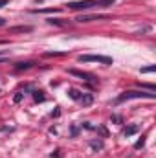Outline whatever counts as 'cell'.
<instances>
[{
  "mask_svg": "<svg viewBox=\"0 0 156 158\" xmlns=\"http://www.w3.org/2000/svg\"><path fill=\"white\" fill-rule=\"evenodd\" d=\"M138 132V125H129L127 129H125V136H132V134H136Z\"/></svg>",
  "mask_w": 156,
  "mask_h": 158,
  "instance_id": "7",
  "label": "cell"
},
{
  "mask_svg": "<svg viewBox=\"0 0 156 158\" xmlns=\"http://www.w3.org/2000/svg\"><path fill=\"white\" fill-rule=\"evenodd\" d=\"M13 99H15V103H18V101H22V92H17Z\"/></svg>",
  "mask_w": 156,
  "mask_h": 158,
  "instance_id": "13",
  "label": "cell"
},
{
  "mask_svg": "<svg viewBox=\"0 0 156 158\" xmlns=\"http://www.w3.org/2000/svg\"><path fill=\"white\" fill-rule=\"evenodd\" d=\"M68 74H72V76H76V77H81L84 79V81H96V76H92V74H88V72H81V70H68Z\"/></svg>",
  "mask_w": 156,
  "mask_h": 158,
  "instance_id": "4",
  "label": "cell"
},
{
  "mask_svg": "<svg viewBox=\"0 0 156 158\" xmlns=\"http://www.w3.org/2000/svg\"><path fill=\"white\" fill-rule=\"evenodd\" d=\"M33 98H35V101H44L46 98H44V92H33Z\"/></svg>",
  "mask_w": 156,
  "mask_h": 158,
  "instance_id": "9",
  "label": "cell"
},
{
  "mask_svg": "<svg viewBox=\"0 0 156 158\" xmlns=\"http://www.w3.org/2000/svg\"><path fill=\"white\" fill-rule=\"evenodd\" d=\"M103 19H107V15H97V17H94V15H83V17H79L77 20L79 22H92V20H103Z\"/></svg>",
  "mask_w": 156,
  "mask_h": 158,
  "instance_id": "5",
  "label": "cell"
},
{
  "mask_svg": "<svg viewBox=\"0 0 156 158\" xmlns=\"http://www.w3.org/2000/svg\"><path fill=\"white\" fill-rule=\"evenodd\" d=\"M0 26H4V19H0Z\"/></svg>",
  "mask_w": 156,
  "mask_h": 158,
  "instance_id": "15",
  "label": "cell"
},
{
  "mask_svg": "<svg viewBox=\"0 0 156 158\" xmlns=\"http://www.w3.org/2000/svg\"><path fill=\"white\" fill-rule=\"evenodd\" d=\"M156 66L154 64H151V66H145V68H142V74H151V72H154Z\"/></svg>",
  "mask_w": 156,
  "mask_h": 158,
  "instance_id": "10",
  "label": "cell"
},
{
  "mask_svg": "<svg viewBox=\"0 0 156 158\" xmlns=\"http://www.w3.org/2000/svg\"><path fill=\"white\" fill-rule=\"evenodd\" d=\"M33 63H20V64H17V70H22V68H30Z\"/></svg>",
  "mask_w": 156,
  "mask_h": 158,
  "instance_id": "11",
  "label": "cell"
},
{
  "mask_svg": "<svg viewBox=\"0 0 156 158\" xmlns=\"http://www.w3.org/2000/svg\"><path fill=\"white\" fill-rule=\"evenodd\" d=\"M143 145H145V140L142 138V140H138V142H136V145H134V147H136V149H142Z\"/></svg>",
  "mask_w": 156,
  "mask_h": 158,
  "instance_id": "12",
  "label": "cell"
},
{
  "mask_svg": "<svg viewBox=\"0 0 156 158\" xmlns=\"http://www.w3.org/2000/svg\"><path fill=\"white\" fill-rule=\"evenodd\" d=\"M156 96L153 92H143V90H129V92H123L116 101L121 103V101H127V99H154Z\"/></svg>",
  "mask_w": 156,
  "mask_h": 158,
  "instance_id": "1",
  "label": "cell"
},
{
  "mask_svg": "<svg viewBox=\"0 0 156 158\" xmlns=\"http://www.w3.org/2000/svg\"><path fill=\"white\" fill-rule=\"evenodd\" d=\"M94 6H99V0H81V2H72L68 4L70 9H90Z\"/></svg>",
  "mask_w": 156,
  "mask_h": 158,
  "instance_id": "3",
  "label": "cell"
},
{
  "mask_svg": "<svg viewBox=\"0 0 156 158\" xmlns=\"http://www.w3.org/2000/svg\"><path fill=\"white\" fill-rule=\"evenodd\" d=\"M6 4H7V0H0V7H4Z\"/></svg>",
  "mask_w": 156,
  "mask_h": 158,
  "instance_id": "14",
  "label": "cell"
},
{
  "mask_svg": "<svg viewBox=\"0 0 156 158\" xmlns=\"http://www.w3.org/2000/svg\"><path fill=\"white\" fill-rule=\"evenodd\" d=\"M68 94H70V98H72V99H81V92H79V90H76V88H72Z\"/></svg>",
  "mask_w": 156,
  "mask_h": 158,
  "instance_id": "8",
  "label": "cell"
},
{
  "mask_svg": "<svg viewBox=\"0 0 156 158\" xmlns=\"http://www.w3.org/2000/svg\"><path fill=\"white\" fill-rule=\"evenodd\" d=\"M79 61H81V63H103V64H112V59H110V57H105V55H81Z\"/></svg>",
  "mask_w": 156,
  "mask_h": 158,
  "instance_id": "2",
  "label": "cell"
},
{
  "mask_svg": "<svg viewBox=\"0 0 156 158\" xmlns=\"http://www.w3.org/2000/svg\"><path fill=\"white\" fill-rule=\"evenodd\" d=\"M92 101H94V96H92V94H83V96H81V103H83V105H90Z\"/></svg>",
  "mask_w": 156,
  "mask_h": 158,
  "instance_id": "6",
  "label": "cell"
}]
</instances>
